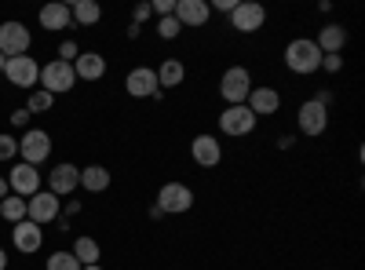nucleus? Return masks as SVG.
<instances>
[{"label":"nucleus","mask_w":365,"mask_h":270,"mask_svg":"<svg viewBox=\"0 0 365 270\" xmlns=\"http://www.w3.org/2000/svg\"><path fill=\"white\" fill-rule=\"evenodd\" d=\"M150 15H154V11H150V4H139V8L132 11V26H143Z\"/></svg>","instance_id":"34"},{"label":"nucleus","mask_w":365,"mask_h":270,"mask_svg":"<svg viewBox=\"0 0 365 270\" xmlns=\"http://www.w3.org/2000/svg\"><path fill=\"white\" fill-rule=\"evenodd\" d=\"M154 73H158V88H179L182 81H187V66H182L179 58H165Z\"/></svg>","instance_id":"22"},{"label":"nucleus","mask_w":365,"mask_h":270,"mask_svg":"<svg viewBox=\"0 0 365 270\" xmlns=\"http://www.w3.org/2000/svg\"><path fill=\"white\" fill-rule=\"evenodd\" d=\"M0 270H8V252L0 249Z\"/></svg>","instance_id":"39"},{"label":"nucleus","mask_w":365,"mask_h":270,"mask_svg":"<svg viewBox=\"0 0 365 270\" xmlns=\"http://www.w3.org/2000/svg\"><path fill=\"white\" fill-rule=\"evenodd\" d=\"M19 154H22V161L26 165H41V161H48V154H51V135L44 132V128H29L26 135H22V142H19Z\"/></svg>","instance_id":"12"},{"label":"nucleus","mask_w":365,"mask_h":270,"mask_svg":"<svg viewBox=\"0 0 365 270\" xmlns=\"http://www.w3.org/2000/svg\"><path fill=\"white\" fill-rule=\"evenodd\" d=\"M125 92L132 99H165V92L158 88V73L150 66H135L128 77H125Z\"/></svg>","instance_id":"9"},{"label":"nucleus","mask_w":365,"mask_h":270,"mask_svg":"<svg viewBox=\"0 0 365 270\" xmlns=\"http://www.w3.org/2000/svg\"><path fill=\"white\" fill-rule=\"evenodd\" d=\"M0 55L4 58L29 55V29H26V22H4L0 26Z\"/></svg>","instance_id":"11"},{"label":"nucleus","mask_w":365,"mask_h":270,"mask_svg":"<svg viewBox=\"0 0 365 270\" xmlns=\"http://www.w3.org/2000/svg\"><path fill=\"white\" fill-rule=\"evenodd\" d=\"M278 146H282V150H292V146H296V139H292V135H282V139H278Z\"/></svg>","instance_id":"37"},{"label":"nucleus","mask_w":365,"mask_h":270,"mask_svg":"<svg viewBox=\"0 0 365 270\" xmlns=\"http://www.w3.org/2000/svg\"><path fill=\"white\" fill-rule=\"evenodd\" d=\"M19 157V139L0 135V161H15Z\"/></svg>","instance_id":"30"},{"label":"nucleus","mask_w":365,"mask_h":270,"mask_svg":"<svg viewBox=\"0 0 365 270\" xmlns=\"http://www.w3.org/2000/svg\"><path fill=\"white\" fill-rule=\"evenodd\" d=\"M4 197H8V179L0 175V201H4Z\"/></svg>","instance_id":"38"},{"label":"nucleus","mask_w":365,"mask_h":270,"mask_svg":"<svg viewBox=\"0 0 365 270\" xmlns=\"http://www.w3.org/2000/svg\"><path fill=\"white\" fill-rule=\"evenodd\" d=\"M182 33V26L175 22V15H165V19H158V37L161 41H175Z\"/></svg>","instance_id":"29"},{"label":"nucleus","mask_w":365,"mask_h":270,"mask_svg":"<svg viewBox=\"0 0 365 270\" xmlns=\"http://www.w3.org/2000/svg\"><path fill=\"white\" fill-rule=\"evenodd\" d=\"M77 84V73H73V63H63V58H51L48 66H41V88L48 95H63Z\"/></svg>","instance_id":"3"},{"label":"nucleus","mask_w":365,"mask_h":270,"mask_svg":"<svg viewBox=\"0 0 365 270\" xmlns=\"http://www.w3.org/2000/svg\"><path fill=\"white\" fill-rule=\"evenodd\" d=\"M77 187H81V168H77V165L63 161V165H55V168H51V175H48V190H51L55 197H66V194H73Z\"/></svg>","instance_id":"16"},{"label":"nucleus","mask_w":365,"mask_h":270,"mask_svg":"<svg viewBox=\"0 0 365 270\" xmlns=\"http://www.w3.org/2000/svg\"><path fill=\"white\" fill-rule=\"evenodd\" d=\"M296 125H299V132L303 135H322L325 128H329V106L325 103H318V99H307V103H299V110H296Z\"/></svg>","instance_id":"7"},{"label":"nucleus","mask_w":365,"mask_h":270,"mask_svg":"<svg viewBox=\"0 0 365 270\" xmlns=\"http://www.w3.org/2000/svg\"><path fill=\"white\" fill-rule=\"evenodd\" d=\"M81 187L91 190V194L110 190V168H103V165H88V168H81Z\"/></svg>","instance_id":"23"},{"label":"nucleus","mask_w":365,"mask_h":270,"mask_svg":"<svg viewBox=\"0 0 365 270\" xmlns=\"http://www.w3.org/2000/svg\"><path fill=\"white\" fill-rule=\"evenodd\" d=\"M44 270H81V263H77L73 252H51L48 263H44Z\"/></svg>","instance_id":"28"},{"label":"nucleus","mask_w":365,"mask_h":270,"mask_svg":"<svg viewBox=\"0 0 365 270\" xmlns=\"http://www.w3.org/2000/svg\"><path fill=\"white\" fill-rule=\"evenodd\" d=\"M314 44H318V51H322V55H344V48H347V29H344V26H336V22H329V26H322V29H318Z\"/></svg>","instance_id":"18"},{"label":"nucleus","mask_w":365,"mask_h":270,"mask_svg":"<svg viewBox=\"0 0 365 270\" xmlns=\"http://www.w3.org/2000/svg\"><path fill=\"white\" fill-rule=\"evenodd\" d=\"M70 22H73V15H70V4H44L41 8V26L48 29V33H58V29H70Z\"/></svg>","instance_id":"21"},{"label":"nucleus","mask_w":365,"mask_h":270,"mask_svg":"<svg viewBox=\"0 0 365 270\" xmlns=\"http://www.w3.org/2000/svg\"><path fill=\"white\" fill-rule=\"evenodd\" d=\"M8 190H15L19 197H26V201H29L37 190H44V187H41V172H37L34 165L19 161V165L8 172Z\"/></svg>","instance_id":"13"},{"label":"nucleus","mask_w":365,"mask_h":270,"mask_svg":"<svg viewBox=\"0 0 365 270\" xmlns=\"http://www.w3.org/2000/svg\"><path fill=\"white\" fill-rule=\"evenodd\" d=\"M175 22L182 29H201L208 19H212V8H208V0H175Z\"/></svg>","instance_id":"14"},{"label":"nucleus","mask_w":365,"mask_h":270,"mask_svg":"<svg viewBox=\"0 0 365 270\" xmlns=\"http://www.w3.org/2000/svg\"><path fill=\"white\" fill-rule=\"evenodd\" d=\"M256 121H259V117L249 106H227L220 113V132L230 135V139H245V135L256 132Z\"/></svg>","instance_id":"5"},{"label":"nucleus","mask_w":365,"mask_h":270,"mask_svg":"<svg viewBox=\"0 0 365 270\" xmlns=\"http://www.w3.org/2000/svg\"><path fill=\"white\" fill-rule=\"evenodd\" d=\"M4 63H8V58H4V55H0V73H4Z\"/></svg>","instance_id":"41"},{"label":"nucleus","mask_w":365,"mask_h":270,"mask_svg":"<svg viewBox=\"0 0 365 270\" xmlns=\"http://www.w3.org/2000/svg\"><path fill=\"white\" fill-rule=\"evenodd\" d=\"M249 92H252V73H249L245 66L223 70V77H220V95H223L227 106H245Z\"/></svg>","instance_id":"2"},{"label":"nucleus","mask_w":365,"mask_h":270,"mask_svg":"<svg viewBox=\"0 0 365 270\" xmlns=\"http://www.w3.org/2000/svg\"><path fill=\"white\" fill-rule=\"evenodd\" d=\"M4 77H8L11 88H37L41 84V66H37V58L19 55V58H8L4 63Z\"/></svg>","instance_id":"8"},{"label":"nucleus","mask_w":365,"mask_h":270,"mask_svg":"<svg viewBox=\"0 0 365 270\" xmlns=\"http://www.w3.org/2000/svg\"><path fill=\"white\" fill-rule=\"evenodd\" d=\"M190 157H194V165H201V168H216L220 161H223V146H220V139L216 135H194V142H190Z\"/></svg>","instance_id":"15"},{"label":"nucleus","mask_w":365,"mask_h":270,"mask_svg":"<svg viewBox=\"0 0 365 270\" xmlns=\"http://www.w3.org/2000/svg\"><path fill=\"white\" fill-rule=\"evenodd\" d=\"M245 106L256 113V117H270V113H278L282 106V95H278V88H252Z\"/></svg>","instance_id":"19"},{"label":"nucleus","mask_w":365,"mask_h":270,"mask_svg":"<svg viewBox=\"0 0 365 270\" xmlns=\"http://www.w3.org/2000/svg\"><path fill=\"white\" fill-rule=\"evenodd\" d=\"M165 216H182V212H190L194 208V190L187 183H165L158 190V201H154Z\"/></svg>","instance_id":"4"},{"label":"nucleus","mask_w":365,"mask_h":270,"mask_svg":"<svg viewBox=\"0 0 365 270\" xmlns=\"http://www.w3.org/2000/svg\"><path fill=\"white\" fill-rule=\"evenodd\" d=\"M58 212H63V201H58L51 190H37L34 197L26 201V219H29V223H37V227L55 223Z\"/></svg>","instance_id":"6"},{"label":"nucleus","mask_w":365,"mask_h":270,"mask_svg":"<svg viewBox=\"0 0 365 270\" xmlns=\"http://www.w3.org/2000/svg\"><path fill=\"white\" fill-rule=\"evenodd\" d=\"M51 106H55V95H48L44 88H34V92H29V103H26L29 113H48Z\"/></svg>","instance_id":"27"},{"label":"nucleus","mask_w":365,"mask_h":270,"mask_svg":"<svg viewBox=\"0 0 365 270\" xmlns=\"http://www.w3.org/2000/svg\"><path fill=\"white\" fill-rule=\"evenodd\" d=\"M263 22H267V8L256 4V0H237V8L230 11V26L237 33H256V29H263Z\"/></svg>","instance_id":"10"},{"label":"nucleus","mask_w":365,"mask_h":270,"mask_svg":"<svg viewBox=\"0 0 365 270\" xmlns=\"http://www.w3.org/2000/svg\"><path fill=\"white\" fill-rule=\"evenodd\" d=\"M150 11H154L158 19H165V15L175 11V0H154V4H150Z\"/></svg>","instance_id":"33"},{"label":"nucleus","mask_w":365,"mask_h":270,"mask_svg":"<svg viewBox=\"0 0 365 270\" xmlns=\"http://www.w3.org/2000/svg\"><path fill=\"white\" fill-rule=\"evenodd\" d=\"M73 73H77V81H103L106 58H103L99 51H81V55L73 58Z\"/></svg>","instance_id":"20"},{"label":"nucleus","mask_w":365,"mask_h":270,"mask_svg":"<svg viewBox=\"0 0 365 270\" xmlns=\"http://www.w3.org/2000/svg\"><path fill=\"white\" fill-rule=\"evenodd\" d=\"M212 11H223V15H230L234 8H237V0H216V4H208Z\"/></svg>","instance_id":"35"},{"label":"nucleus","mask_w":365,"mask_h":270,"mask_svg":"<svg viewBox=\"0 0 365 270\" xmlns=\"http://www.w3.org/2000/svg\"><path fill=\"white\" fill-rule=\"evenodd\" d=\"M70 15H73V22H81V26H96V22L103 19V8L96 4V0H77V4L70 8Z\"/></svg>","instance_id":"24"},{"label":"nucleus","mask_w":365,"mask_h":270,"mask_svg":"<svg viewBox=\"0 0 365 270\" xmlns=\"http://www.w3.org/2000/svg\"><path fill=\"white\" fill-rule=\"evenodd\" d=\"M11 245L19 249V252H41V245H44V234H41V227L37 223H29V219H22V223H15V230H11Z\"/></svg>","instance_id":"17"},{"label":"nucleus","mask_w":365,"mask_h":270,"mask_svg":"<svg viewBox=\"0 0 365 270\" xmlns=\"http://www.w3.org/2000/svg\"><path fill=\"white\" fill-rule=\"evenodd\" d=\"M285 66H289L292 73H299V77L314 73V70L322 66V51H318L314 37H296V41H289V48H285Z\"/></svg>","instance_id":"1"},{"label":"nucleus","mask_w":365,"mask_h":270,"mask_svg":"<svg viewBox=\"0 0 365 270\" xmlns=\"http://www.w3.org/2000/svg\"><path fill=\"white\" fill-rule=\"evenodd\" d=\"M29 117H34L29 110H15V113H11V125H15V128H22V125H29Z\"/></svg>","instance_id":"36"},{"label":"nucleus","mask_w":365,"mask_h":270,"mask_svg":"<svg viewBox=\"0 0 365 270\" xmlns=\"http://www.w3.org/2000/svg\"><path fill=\"white\" fill-rule=\"evenodd\" d=\"M81 270H103V266H99V263H91V266H81Z\"/></svg>","instance_id":"40"},{"label":"nucleus","mask_w":365,"mask_h":270,"mask_svg":"<svg viewBox=\"0 0 365 270\" xmlns=\"http://www.w3.org/2000/svg\"><path fill=\"white\" fill-rule=\"evenodd\" d=\"M0 216H4L8 223H22V219H26V197L8 194L4 201H0Z\"/></svg>","instance_id":"26"},{"label":"nucleus","mask_w":365,"mask_h":270,"mask_svg":"<svg viewBox=\"0 0 365 270\" xmlns=\"http://www.w3.org/2000/svg\"><path fill=\"white\" fill-rule=\"evenodd\" d=\"M73 256H77L81 266L99 263V242H96V237H77V242H73Z\"/></svg>","instance_id":"25"},{"label":"nucleus","mask_w":365,"mask_h":270,"mask_svg":"<svg viewBox=\"0 0 365 270\" xmlns=\"http://www.w3.org/2000/svg\"><path fill=\"white\" fill-rule=\"evenodd\" d=\"M77 55H81V48H77L73 41H63V44H58V58H63V63H73Z\"/></svg>","instance_id":"32"},{"label":"nucleus","mask_w":365,"mask_h":270,"mask_svg":"<svg viewBox=\"0 0 365 270\" xmlns=\"http://www.w3.org/2000/svg\"><path fill=\"white\" fill-rule=\"evenodd\" d=\"M318 70H325V73H340L344 70V55H322V66Z\"/></svg>","instance_id":"31"}]
</instances>
